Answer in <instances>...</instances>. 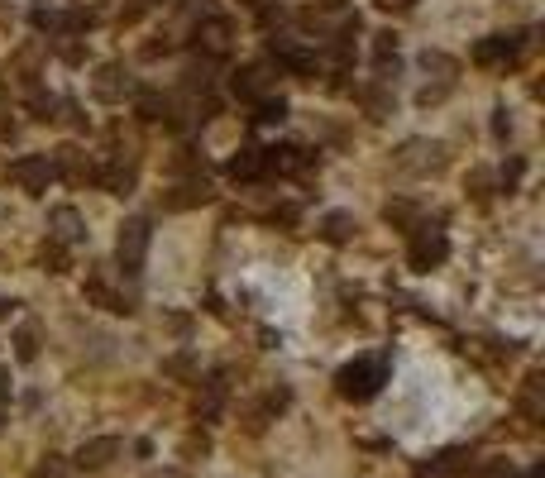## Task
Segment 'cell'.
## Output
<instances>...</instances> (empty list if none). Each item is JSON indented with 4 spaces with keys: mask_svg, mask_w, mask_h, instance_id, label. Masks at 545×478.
Returning a JSON list of instances; mask_svg holds the SVG:
<instances>
[{
    "mask_svg": "<svg viewBox=\"0 0 545 478\" xmlns=\"http://www.w3.org/2000/svg\"><path fill=\"white\" fill-rule=\"evenodd\" d=\"M149 244H153V230L144 216H130L120 225V239H115V263L125 278H139L144 273V259H149Z\"/></svg>",
    "mask_w": 545,
    "mask_h": 478,
    "instance_id": "obj_1",
    "label": "cell"
},
{
    "mask_svg": "<svg viewBox=\"0 0 545 478\" xmlns=\"http://www.w3.org/2000/svg\"><path fill=\"white\" fill-rule=\"evenodd\" d=\"M5 134H10V120H5V115H0V139H5Z\"/></svg>",
    "mask_w": 545,
    "mask_h": 478,
    "instance_id": "obj_35",
    "label": "cell"
},
{
    "mask_svg": "<svg viewBox=\"0 0 545 478\" xmlns=\"http://www.w3.org/2000/svg\"><path fill=\"white\" fill-rule=\"evenodd\" d=\"M464 469H469V455L464 450H445V455H436L416 478H459Z\"/></svg>",
    "mask_w": 545,
    "mask_h": 478,
    "instance_id": "obj_18",
    "label": "cell"
},
{
    "mask_svg": "<svg viewBox=\"0 0 545 478\" xmlns=\"http://www.w3.org/2000/svg\"><path fill=\"white\" fill-rule=\"evenodd\" d=\"M87 302L106 306V311H120V316H125V311H134V306L125 302V297H120V292H115V287H110L106 278H101V273H91V283H87Z\"/></svg>",
    "mask_w": 545,
    "mask_h": 478,
    "instance_id": "obj_19",
    "label": "cell"
},
{
    "mask_svg": "<svg viewBox=\"0 0 545 478\" xmlns=\"http://www.w3.org/2000/svg\"><path fill=\"white\" fill-rule=\"evenodd\" d=\"M115 450H120V440H110V435H106V440H91V445H82L77 464H82V469H101V464H106Z\"/></svg>",
    "mask_w": 545,
    "mask_h": 478,
    "instance_id": "obj_22",
    "label": "cell"
},
{
    "mask_svg": "<svg viewBox=\"0 0 545 478\" xmlns=\"http://www.w3.org/2000/svg\"><path fill=\"white\" fill-rule=\"evenodd\" d=\"M5 177L20 187V192L29 196H44L48 182H53V163H48L44 153H24V158H15L10 168H5Z\"/></svg>",
    "mask_w": 545,
    "mask_h": 478,
    "instance_id": "obj_6",
    "label": "cell"
},
{
    "mask_svg": "<svg viewBox=\"0 0 545 478\" xmlns=\"http://www.w3.org/2000/svg\"><path fill=\"white\" fill-rule=\"evenodd\" d=\"M359 101H364V110H369L373 120H383V115L393 110V96L383 87H359Z\"/></svg>",
    "mask_w": 545,
    "mask_h": 478,
    "instance_id": "obj_24",
    "label": "cell"
},
{
    "mask_svg": "<svg viewBox=\"0 0 545 478\" xmlns=\"http://www.w3.org/2000/svg\"><path fill=\"white\" fill-rule=\"evenodd\" d=\"M373 63L388 77V63L397 67V34H373Z\"/></svg>",
    "mask_w": 545,
    "mask_h": 478,
    "instance_id": "obj_23",
    "label": "cell"
},
{
    "mask_svg": "<svg viewBox=\"0 0 545 478\" xmlns=\"http://www.w3.org/2000/svg\"><path fill=\"white\" fill-rule=\"evenodd\" d=\"M182 5H192V0H182Z\"/></svg>",
    "mask_w": 545,
    "mask_h": 478,
    "instance_id": "obj_36",
    "label": "cell"
},
{
    "mask_svg": "<svg viewBox=\"0 0 545 478\" xmlns=\"http://www.w3.org/2000/svg\"><path fill=\"white\" fill-rule=\"evenodd\" d=\"M225 173L235 177V182H263V177H268V153L249 144V149H240L225 163Z\"/></svg>",
    "mask_w": 545,
    "mask_h": 478,
    "instance_id": "obj_13",
    "label": "cell"
},
{
    "mask_svg": "<svg viewBox=\"0 0 545 478\" xmlns=\"http://www.w3.org/2000/svg\"><path fill=\"white\" fill-rule=\"evenodd\" d=\"M44 268H48V273H67V244L48 239V244H44Z\"/></svg>",
    "mask_w": 545,
    "mask_h": 478,
    "instance_id": "obj_27",
    "label": "cell"
},
{
    "mask_svg": "<svg viewBox=\"0 0 545 478\" xmlns=\"http://www.w3.org/2000/svg\"><path fill=\"white\" fill-rule=\"evenodd\" d=\"M206 201H211V187H206V177H197V182H177L173 192L163 196V211H192Z\"/></svg>",
    "mask_w": 545,
    "mask_h": 478,
    "instance_id": "obj_15",
    "label": "cell"
},
{
    "mask_svg": "<svg viewBox=\"0 0 545 478\" xmlns=\"http://www.w3.org/2000/svg\"><path fill=\"white\" fill-rule=\"evenodd\" d=\"M58 58L63 63H82V44H58Z\"/></svg>",
    "mask_w": 545,
    "mask_h": 478,
    "instance_id": "obj_30",
    "label": "cell"
},
{
    "mask_svg": "<svg viewBox=\"0 0 545 478\" xmlns=\"http://www.w3.org/2000/svg\"><path fill=\"white\" fill-rule=\"evenodd\" d=\"M268 58L278 63V72H292V77H316V53L302 44H292V39H268Z\"/></svg>",
    "mask_w": 545,
    "mask_h": 478,
    "instance_id": "obj_8",
    "label": "cell"
},
{
    "mask_svg": "<svg viewBox=\"0 0 545 478\" xmlns=\"http://www.w3.org/2000/svg\"><path fill=\"white\" fill-rule=\"evenodd\" d=\"M53 163V177H67V182H91V163L77 144H63V149L48 158Z\"/></svg>",
    "mask_w": 545,
    "mask_h": 478,
    "instance_id": "obj_14",
    "label": "cell"
},
{
    "mask_svg": "<svg viewBox=\"0 0 545 478\" xmlns=\"http://www.w3.org/2000/svg\"><path fill=\"white\" fill-rule=\"evenodd\" d=\"M48 239H58V244H82L87 239V225L77 216V206H53L48 211Z\"/></svg>",
    "mask_w": 545,
    "mask_h": 478,
    "instance_id": "obj_12",
    "label": "cell"
},
{
    "mask_svg": "<svg viewBox=\"0 0 545 478\" xmlns=\"http://www.w3.org/2000/svg\"><path fill=\"white\" fill-rule=\"evenodd\" d=\"M383 383H388V359H378V354H364V359L340 369V392L354 397V402H369Z\"/></svg>",
    "mask_w": 545,
    "mask_h": 478,
    "instance_id": "obj_2",
    "label": "cell"
},
{
    "mask_svg": "<svg viewBox=\"0 0 545 478\" xmlns=\"http://www.w3.org/2000/svg\"><path fill=\"white\" fill-rule=\"evenodd\" d=\"M235 44V20H225V15H206L197 24V48L206 58H220V53H230Z\"/></svg>",
    "mask_w": 545,
    "mask_h": 478,
    "instance_id": "obj_10",
    "label": "cell"
},
{
    "mask_svg": "<svg viewBox=\"0 0 545 478\" xmlns=\"http://www.w3.org/2000/svg\"><path fill=\"white\" fill-rule=\"evenodd\" d=\"M445 163H450V153H445L440 139H407V144L397 149V168H402V173L426 177V173H440Z\"/></svg>",
    "mask_w": 545,
    "mask_h": 478,
    "instance_id": "obj_4",
    "label": "cell"
},
{
    "mask_svg": "<svg viewBox=\"0 0 545 478\" xmlns=\"http://www.w3.org/2000/svg\"><path fill=\"white\" fill-rule=\"evenodd\" d=\"M134 110H139V120H144V125H158V120H163V125H177L173 101H168V96H158V91H139V96H134Z\"/></svg>",
    "mask_w": 545,
    "mask_h": 478,
    "instance_id": "obj_17",
    "label": "cell"
},
{
    "mask_svg": "<svg viewBox=\"0 0 545 478\" xmlns=\"http://www.w3.org/2000/svg\"><path fill=\"white\" fill-rule=\"evenodd\" d=\"M445 259H450V239H445V230H440V220L416 225L412 244H407V263H412L416 273H431V268H440Z\"/></svg>",
    "mask_w": 545,
    "mask_h": 478,
    "instance_id": "obj_3",
    "label": "cell"
},
{
    "mask_svg": "<svg viewBox=\"0 0 545 478\" xmlns=\"http://www.w3.org/2000/svg\"><path fill=\"white\" fill-rule=\"evenodd\" d=\"M10 311H15V302H5V297H0V316H10Z\"/></svg>",
    "mask_w": 545,
    "mask_h": 478,
    "instance_id": "obj_34",
    "label": "cell"
},
{
    "mask_svg": "<svg viewBox=\"0 0 545 478\" xmlns=\"http://www.w3.org/2000/svg\"><path fill=\"white\" fill-rule=\"evenodd\" d=\"M522 48H526V34H493V39H479L474 63L493 67V72H507V67L522 63Z\"/></svg>",
    "mask_w": 545,
    "mask_h": 478,
    "instance_id": "obj_5",
    "label": "cell"
},
{
    "mask_svg": "<svg viewBox=\"0 0 545 478\" xmlns=\"http://www.w3.org/2000/svg\"><path fill=\"white\" fill-rule=\"evenodd\" d=\"M53 110H58V96L29 87V115H34V120H53Z\"/></svg>",
    "mask_w": 545,
    "mask_h": 478,
    "instance_id": "obj_25",
    "label": "cell"
},
{
    "mask_svg": "<svg viewBox=\"0 0 545 478\" xmlns=\"http://www.w3.org/2000/svg\"><path fill=\"white\" fill-rule=\"evenodd\" d=\"M354 230H359V220L349 216V211H330V216L321 220V239H326V244H349Z\"/></svg>",
    "mask_w": 545,
    "mask_h": 478,
    "instance_id": "obj_20",
    "label": "cell"
},
{
    "mask_svg": "<svg viewBox=\"0 0 545 478\" xmlns=\"http://www.w3.org/2000/svg\"><path fill=\"white\" fill-rule=\"evenodd\" d=\"M388 220H397V225H402V220H412V206H388Z\"/></svg>",
    "mask_w": 545,
    "mask_h": 478,
    "instance_id": "obj_31",
    "label": "cell"
},
{
    "mask_svg": "<svg viewBox=\"0 0 545 478\" xmlns=\"http://www.w3.org/2000/svg\"><path fill=\"white\" fill-rule=\"evenodd\" d=\"M144 5H149V0H144Z\"/></svg>",
    "mask_w": 545,
    "mask_h": 478,
    "instance_id": "obj_37",
    "label": "cell"
},
{
    "mask_svg": "<svg viewBox=\"0 0 545 478\" xmlns=\"http://www.w3.org/2000/svg\"><path fill=\"white\" fill-rule=\"evenodd\" d=\"M15 354H20L24 364L39 354V326H20V335H15Z\"/></svg>",
    "mask_w": 545,
    "mask_h": 478,
    "instance_id": "obj_26",
    "label": "cell"
},
{
    "mask_svg": "<svg viewBox=\"0 0 545 478\" xmlns=\"http://www.w3.org/2000/svg\"><path fill=\"white\" fill-rule=\"evenodd\" d=\"M263 153H268V173H306L311 168V149H302V144H278V149Z\"/></svg>",
    "mask_w": 545,
    "mask_h": 478,
    "instance_id": "obj_16",
    "label": "cell"
},
{
    "mask_svg": "<svg viewBox=\"0 0 545 478\" xmlns=\"http://www.w3.org/2000/svg\"><path fill=\"white\" fill-rule=\"evenodd\" d=\"M283 120H287L283 96H259V101H254V125H283Z\"/></svg>",
    "mask_w": 545,
    "mask_h": 478,
    "instance_id": "obj_21",
    "label": "cell"
},
{
    "mask_svg": "<svg viewBox=\"0 0 545 478\" xmlns=\"http://www.w3.org/2000/svg\"><path fill=\"white\" fill-rule=\"evenodd\" d=\"M493 130H498V134H512V120H507V110H498V120H493Z\"/></svg>",
    "mask_w": 545,
    "mask_h": 478,
    "instance_id": "obj_33",
    "label": "cell"
},
{
    "mask_svg": "<svg viewBox=\"0 0 545 478\" xmlns=\"http://www.w3.org/2000/svg\"><path fill=\"white\" fill-rule=\"evenodd\" d=\"M91 182L96 187H106L110 196H130L134 187H139V168H134V158H106V163H96L91 168Z\"/></svg>",
    "mask_w": 545,
    "mask_h": 478,
    "instance_id": "obj_7",
    "label": "cell"
},
{
    "mask_svg": "<svg viewBox=\"0 0 545 478\" xmlns=\"http://www.w3.org/2000/svg\"><path fill=\"white\" fill-rule=\"evenodd\" d=\"M134 91L130 72H125V63H101L96 67V77H91V96L96 101H106V106H115V101H125Z\"/></svg>",
    "mask_w": 545,
    "mask_h": 478,
    "instance_id": "obj_9",
    "label": "cell"
},
{
    "mask_svg": "<svg viewBox=\"0 0 545 478\" xmlns=\"http://www.w3.org/2000/svg\"><path fill=\"white\" fill-rule=\"evenodd\" d=\"M373 5H378V10H407L412 0H373Z\"/></svg>",
    "mask_w": 545,
    "mask_h": 478,
    "instance_id": "obj_32",
    "label": "cell"
},
{
    "mask_svg": "<svg viewBox=\"0 0 545 478\" xmlns=\"http://www.w3.org/2000/svg\"><path fill=\"white\" fill-rule=\"evenodd\" d=\"M173 168H177V173H192V168H201V158H197V149H177V158H173Z\"/></svg>",
    "mask_w": 545,
    "mask_h": 478,
    "instance_id": "obj_29",
    "label": "cell"
},
{
    "mask_svg": "<svg viewBox=\"0 0 545 478\" xmlns=\"http://www.w3.org/2000/svg\"><path fill=\"white\" fill-rule=\"evenodd\" d=\"M268 87H273V63H249L230 77V91H235L240 101H249V106H254L259 96H268Z\"/></svg>",
    "mask_w": 545,
    "mask_h": 478,
    "instance_id": "obj_11",
    "label": "cell"
},
{
    "mask_svg": "<svg viewBox=\"0 0 545 478\" xmlns=\"http://www.w3.org/2000/svg\"><path fill=\"white\" fill-rule=\"evenodd\" d=\"M34 29L58 39V34H63V24H58V10H44V5H39V10H34Z\"/></svg>",
    "mask_w": 545,
    "mask_h": 478,
    "instance_id": "obj_28",
    "label": "cell"
}]
</instances>
